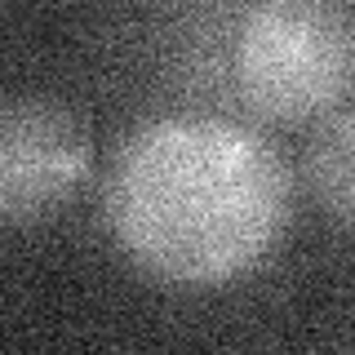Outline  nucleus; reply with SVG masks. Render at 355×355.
<instances>
[{"label":"nucleus","mask_w":355,"mask_h":355,"mask_svg":"<svg viewBox=\"0 0 355 355\" xmlns=\"http://www.w3.org/2000/svg\"><path fill=\"white\" fill-rule=\"evenodd\" d=\"M236 89L266 120H320L355 94V9L338 0H262L231 40Z\"/></svg>","instance_id":"nucleus-2"},{"label":"nucleus","mask_w":355,"mask_h":355,"mask_svg":"<svg viewBox=\"0 0 355 355\" xmlns=\"http://www.w3.org/2000/svg\"><path fill=\"white\" fill-rule=\"evenodd\" d=\"M94 160L85 116L53 94L0 98V218L40 222L80 187Z\"/></svg>","instance_id":"nucleus-3"},{"label":"nucleus","mask_w":355,"mask_h":355,"mask_svg":"<svg viewBox=\"0 0 355 355\" xmlns=\"http://www.w3.org/2000/svg\"><path fill=\"white\" fill-rule=\"evenodd\" d=\"M311 191L333 222L355 231V107L333 111L306 142Z\"/></svg>","instance_id":"nucleus-4"},{"label":"nucleus","mask_w":355,"mask_h":355,"mask_svg":"<svg viewBox=\"0 0 355 355\" xmlns=\"http://www.w3.org/2000/svg\"><path fill=\"white\" fill-rule=\"evenodd\" d=\"M103 209L120 249L173 284H218L258 266L293 214L284 155L222 116H155L120 142Z\"/></svg>","instance_id":"nucleus-1"}]
</instances>
